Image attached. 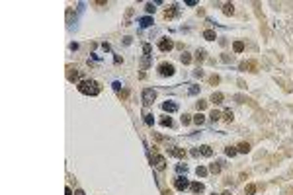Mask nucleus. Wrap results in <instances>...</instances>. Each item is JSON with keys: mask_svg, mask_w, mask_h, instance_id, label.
Listing matches in <instances>:
<instances>
[{"mask_svg": "<svg viewBox=\"0 0 293 195\" xmlns=\"http://www.w3.org/2000/svg\"><path fill=\"white\" fill-rule=\"evenodd\" d=\"M78 92L84 96H98L100 94V84L96 80H80L78 82Z\"/></svg>", "mask_w": 293, "mask_h": 195, "instance_id": "nucleus-1", "label": "nucleus"}, {"mask_svg": "<svg viewBox=\"0 0 293 195\" xmlns=\"http://www.w3.org/2000/svg\"><path fill=\"white\" fill-rule=\"evenodd\" d=\"M154 100H156V92H154L152 88H147V90L143 92V104H145V106H151Z\"/></svg>", "mask_w": 293, "mask_h": 195, "instance_id": "nucleus-2", "label": "nucleus"}, {"mask_svg": "<svg viewBox=\"0 0 293 195\" xmlns=\"http://www.w3.org/2000/svg\"><path fill=\"white\" fill-rule=\"evenodd\" d=\"M158 72L162 76H172L174 74V65H170V63H162V65L158 66Z\"/></svg>", "mask_w": 293, "mask_h": 195, "instance_id": "nucleus-3", "label": "nucleus"}, {"mask_svg": "<svg viewBox=\"0 0 293 195\" xmlns=\"http://www.w3.org/2000/svg\"><path fill=\"white\" fill-rule=\"evenodd\" d=\"M174 187H176L178 191H184L186 187H190V182H188L186 178H176V182H174Z\"/></svg>", "mask_w": 293, "mask_h": 195, "instance_id": "nucleus-4", "label": "nucleus"}, {"mask_svg": "<svg viewBox=\"0 0 293 195\" xmlns=\"http://www.w3.org/2000/svg\"><path fill=\"white\" fill-rule=\"evenodd\" d=\"M239 68H240V70H250V72H256V70H258V65H256L254 61H248V63H240Z\"/></svg>", "mask_w": 293, "mask_h": 195, "instance_id": "nucleus-5", "label": "nucleus"}, {"mask_svg": "<svg viewBox=\"0 0 293 195\" xmlns=\"http://www.w3.org/2000/svg\"><path fill=\"white\" fill-rule=\"evenodd\" d=\"M172 47H174V43L170 41V39H162V41L158 43V49H160V51H164V53H166V51H170Z\"/></svg>", "mask_w": 293, "mask_h": 195, "instance_id": "nucleus-6", "label": "nucleus"}, {"mask_svg": "<svg viewBox=\"0 0 293 195\" xmlns=\"http://www.w3.org/2000/svg\"><path fill=\"white\" fill-rule=\"evenodd\" d=\"M154 166H156L158 170H164V166H166V158L160 156V154H156V156H154Z\"/></svg>", "mask_w": 293, "mask_h": 195, "instance_id": "nucleus-7", "label": "nucleus"}, {"mask_svg": "<svg viewBox=\"0 0 293 195\" xmlns=\"http://www.w3.org/2000/svg\"><path fill=\"white\" fill-rule=\"evenodd\" d=\"M162 109H164V111H168V113H174V111H178V106H176L174 102H164Z\"/></svg>", "mask_w": 293, "mask_h": 195, "instance_id": "nucleus-8", "label": "nucleus"}, {"mask_svg": "<svg viewBox=\"0 0 293 195\" xmlns=\"http://www.w3.org/2000/svg\"><path fill=\"white\" fill-rule=\"evenodd\" d=\"M190 187H192V191H194V193H203V191H205V187H203V184H199V182H195V184H192Z\"/></svg>", "mask_w": 293, "mask_h": 195, "instance_id": "nucleus-9", "label": "nucleus"}, {"mask_svg": "<svg viewBox=\"0 0 293 195\" xmlns=\"http://www.w3.org/2000/svg\"><path fill=\"white\" fill-rule=\"evenodd\" d=\"M233 51H235V53H242V51H244V43H242V41H235V43H233Z\"/></svg>", "mask_w": 293, "mask_h": 195, "instance_id": "nucleus-10", "label": "nucleus"}, {"mask_svg": "<svg viewBox=\"0 0 293 195\" xmlns=\"http://www.w3.org/2000/svg\"><path fill=\"white\" fill-rule=\"evenodd\" d=\"M223 98H225V96H223L221 92H213V96H211V102H213V104H221V102H223Z\"/></svg>", "mask_w": 293, "mask_h": 195, "instance_id": "nucleus-11", "label": "nucleus"}, {"mask_svg": "<svg viewBox=\"0 0 293 195\" xmlns=\"http://www.w3.org/2000/svg\"><path fill=\"white\" fill-rule=\"evenodd\" d=\"M170 154L176 156V158H184V156H186V152L182 150V148H170Z\"/></svg>", "mask_w": 293, "mask_h": 195, "instance_id": "nucleus-12", "label": "nucleus"}, {"mask_svg": "<svg viewBox=\"0 0 293 195\" xmlns=\"http://www.w3.org/2000/svg\"><path fill=\"white\" fill-rule=\"evenodd\" d=\"M203 121H205V115H203L201 111H199L197 115H194V123H195V125H203Z\"/></svg>", "mask_w": 293, "mask_h": 195, "instance_id": "nucleus-13", "label": "nucleus"}, {"mask_svg": "<svg viewBox=\"0 0 293 195\" xmlns=\"http://www.w3.org/2000/svg\"><path fill=\"white\" fill-rule=\"evenodd\" d=\"M203 37H205L207 41H213V39H215V31H213V29H205V31H203Z\"/></svg>", "mask_w": 293, "mask_h": 195, "instance_id": "nucleus-14", "label": "nucleus"}, {"mask_svg": "<svg viewBox=\"0 0 293 195\" xmlns=\"http://www.w3.org/2000/svg\"><path fill=\"white\" fill-rule=\"evenodd\" d=\"M223 12H225L227 16H231V14L235 12V4H231V2H229V4H225V6H223Z\"/></svg>", "mask_w": 293, "mask_h": 195, "instance_id": "nucleus-15", "label": "nucleus"}, {"mask_svg": "<svg viewBox=\"0 0 293 195\" xmlns=\"http://www.w3.org/2000/svg\"><path fill=\"white\" fill-rule=\"evenodd\" d=\"M237 150H239V152H244V154H246V152H250V144H248V142H240Z\"/></svg>", "mask_w": 293, "mask_h": 195, "instance_id": "nucleus-16", "label": "nucleus"}, {"mask_svg": "<svg viewBox=\"0 0 293 195\" xmlns=\"http://www.w3.org/2000/svg\"><path fill=\"white\" fill-rule=\"evenodd\" d=\"M174 14H176V6H170V10L164 12V18H166V20H170V18H174Z\"/></svg>", "mask_w": 293, "mask_h": 195, "instance_id": "nucleus-17", "label": "nucleus"}, {"mask_svg": "<svg viewBox=\"0 0 293 195\" xmlns=\"http://www.w3.org/2000/svg\"><path fill=\"white\" fill-rule=\"evenodd\" d=\"M195 174H197L199 178H205V176H207V168H203V166H197V170H195Z\"/></svg>", "mask_w": 293, "mask_h": 195, "instance_id": "nucleus-18", "label": "nucleus"}, {"mask_svg": "<svg viewBox=\"0 0 293 195\" xmlns=\"http://www.w3.org/2000/svg\"><path fill=\"white\" fill-rule=\"evenodd\" d=\"M199 152H201L203 156H211V154H213V150H211L209 146H201V148H199Z\"/></svg>", "mask_w": 293, "mask_h": 195, "instance_id": "nucleus-19", "label": "nucleus"}, {"mask_svg": "<svg viewBox=\"0 0 293 195\" xmlns=\"http://www.w3.org/2000/svg\"><path fill=\"white\" fill-rule=\"evenodd\" d=\"M254 193H256V185H254V184L246 185V195H254Z\"/></svg>", "mask_w": 293, "mask_h": 195, "instance_id": "nucleus-20", "label": "nucleus"}, {"mask_svg": "<svg viewBox=\"0 0 293 195\" xmlns=\"http://www.w3.org/2000/svg\"><path fill=\"white\" fill-rule=\"evenodd\" d=\"M209 172L219 174V172H221V166H219V164H211V166H209Z\"/></svg>", "mask_w": 293, "mask_h": 195, "instance_id": "nucleus-21", "label": "nucleus"}, {"mask_svg": "<svg viewBox=\"0 0 293 195\" xmlns=\"http://www.w3.org/2000/svg\"><path fill=\"white\" fill-rule=\"evenodd\" d=\"M145 123H147V125H152V123H154V117H152L151 113H145Z\"/></svg>", "mask_w": 293, "mask_h": 195, "instance_id": "nucleus-22", "label": "nucleus"}, {"mask_svg": "<svg viewBox=\"0 0 293 195\" xmlns=\"http://www.w3.org/2000/svg\"><path fill=\"white\" fill-rule=\"evenodd\" d=\"M151 23H152L151 18H141V25H143V27H149Z\"/></svg>", "mask_w": 293, "mask_h": 195, "instance_id": "nucleus-23", "label": "nucleus"}, {"mask_svg": "<svg viewBox=\"0 0 293 195\" xmlns=\"http://www.w3.org/2000/svg\"><path fill=\"white\" fill-rule=\"evenodd\" d=\"M182 63H184V65H190V63H192V57H190L188 53H184L182 55Z\"/></svg>", "mask_w": 293, "mask_h": 195, "instance_id": "nucleus-24", "label": "nucleus"}, {"mask_svg": "<svg viewBox=\"0 0 293 195\" xmlns=\"http://www.w3.org/2000/svg\"><path fill=\"white\" fill-rule=\"evenodd\" d=\"M145 10L149 12V14H154V10H156V8H154V4H152V2H149V4L145 6Z\"/></svg>", "mask_w": 293, "mask_h": 195, "instance_id": "nucleus-25", "label": "nucleus"}, {"mask_svg": "<svg viewBox=\"0 0 293 195\" xmlns=\"http://www.w3.org/2000/svg\"><path fill=\"white\" fill-rule=\"evenodd\" d=\"M237 152H239V150H237V148H233V146H229L227 150H225V154H227V156H235Z\"/></svg>", "mask_w": 293, "mask_h": 195, "instance_id": "nucleus-26", "label": "nucleus"}, {"mask_svg": "<svg viewBox=\"0 0 293 195\" xmlns=\"http://www.w3.org/2000/svg\"><path fill=\"white\" fill-rule=\"evenodd\" d=\"M205 108H207V102H203V100H199V102H197V109H199V111H203Z\"/></svg>", "mask_w": 293, "mask_h": 195, "instance_id": "nucleus-27", "label": "nucleus"}, {"mask_svg": "<svg viewBox=\"0 0 293 195\" xmlns=\"http://www.w3.org/2000/svg\"><path fill=\"white\" fill-rule=\"evenodd\" d=\"M209 117H211L213 121H219V119H221V113H219V111H211V115H209Z\"/></svg>", "mask_w": 293, "mask_h": 195, "instance_id": "nucleus-28", "label": "nucleus"}, {"mask_svg": "<svg viewBox=\"0 0 293 195\" xmlns=\"http://www.w3.org/2000/svg\"><path fill=\"white\" fill-rule=\"evenodd\" d=\"M160 123H162L164 127H172V119H170V117H164V119L160 121Z\"/></svg>", "mask_w": 293, "mask_h": 195, "instance_id": "nucleus-29", "label": "nucleus"}, {"mask_svg": "<svg viewBox=\"0 0 293 195\" xmlns=\"http://www.w3.org/2000/svg\"><path fill=\"white\" fill-rule=\"evenodd\" d=\"M209 84H213V86H215V84H219V76H217V74H213L211 78H209Z\"/></svg>", "mask_w": 293, "mask_h": 195, "instance_id": "nucleus-30", "label": "nucleus"}, {"mask_svg": "<svg viewBox=\"0 0 293 195\" xmlns=\"http://www.w3.org/2000/svg\"><path fill=\"white\" fill-rule=\"evenodd\" d=\"M225 119H227V121H233V111H231V109H227V111H225Z\"/></svg>", "mask_w": 293, "mask_h": 195, "instance_id": "nucleus-31", "label": "nucleus"}, {"mask_svg": "<svg viewBox=\"0 0 293 195\" xmlns=\"http://www.w3.org/2000/svg\"><path fill=\"white\" fill-rule=\"evenodd\" d=\"M195 57H197L199 61H203V59H205V51H197V53H195Z\"/></svg>", "mask_w": 293, "mask_h": 195, "instance_id": "nucleus-32", "label": "nucleus"}, {"mask_svg": "<svg viewBox=\"0 0 293 195\" xmlns=\"http://www.w3.org/2000/svg\"><path fill=\"white\" fill-rule=\"evenodd\" d=\"M190 117H192V115H188V113H186L184 117H182V123H184V125H188V123L192 121V119H190Z\"/></svg>", "mask_w": 293, "mask_h": 195, "instance_id": "nucleus-33", "label": "nucleus"}, {"mask_svg": "<svg viewBox=\"0 0 293 195\" xmlns=\"http://www.w3.org/2000/svg\"><path fill=\"white\" fill-rule=\"evenodd\" d=\"M176 170H178V172H186V164H178Z\"/></svg>", "mask_w": 293, "mask_h": 195, "instance_id": "nucleus-34", "label": "nucleus"}, {"mask_svg": "<svg viewBox=\"0 0 293 195\" xmlns=\"http://www.w3.org/2000/svg\"><path fill=\"white\" fill-rule=\"evenodd\" d=\"M197 92H199V88H197V86H192V88H190V94H197Z\"/></svg>", "mask_w": 293, "mask_h": 195, "instance_id": "nucleus-35", "label": "nucleus"}, {"mask_svg": "<svg viewBox=\"0 0 293 195\" xmlns=\"http://www.w3.org/2000/svg\"><path fill=\"white\" fill-rule=\"evenodd\" d=\"M143 51H145V55H149V53H151V45H145V47H143Z\"/></svg>", "mask_w": 293, "mask_h": 195, "instance_id": "nucleus-36", "label": "nucleus"}, {"mask_svg": "<svg viewBox=\"0 0 293 195\" xmlns=\"http://www.w3.org/2000/svg\"><path fill=\"white\" fill-rule=\"evenodd\" d=\"M65 195H72V191H70V187H65Z\"/></svg>", "mask_w": 293, "mask_h": 195, "instance_id": "nucleus-37", "label": "nucleus"}, {"mask_svg": "<svg viewBox=\"0 0 293 195\" xmlns=\"http://www.w3.org/2000/svg\"><path fill=\"white\" fill-rule=\"evenodd\" d=\"M74 195H86V193H84V191H82V189H78V191H76Z\"/></svg>", "mask_w": 293, "mask_h": 195, "instance_id": "nucleus-38", "label": "nucleus"}, {"mask_svg": "<svg viewBox=\"0 0 293 195\" xmlns=\"http://www.w3.org/2000/svg\"><path fill=\"white\" fill-rule=\"evenodd\" d=\"M221 195H231V191H223V193H221Z\"/></svg>", "mask_w": 293, "mask_h": 195, "instance_id": "nucleus-39", "label": "nucleus"}, {"mask_svg": "<svg viewBox=\"0 0 293 195\" xmlns=\"http://www.w3.org/2000/svg\"><path fill=\"white\" fill-rule=\"evenodd\" d=\"M162 195H172V193H170V191H164V193Z\"/></svg>", "mask_w": 293, "mask_h": 195, "instance_id": "nucleus-40", "label": "nucleus"}]
</instances>
